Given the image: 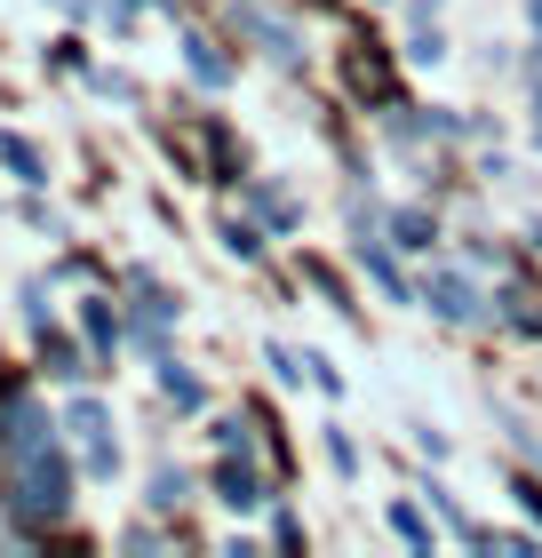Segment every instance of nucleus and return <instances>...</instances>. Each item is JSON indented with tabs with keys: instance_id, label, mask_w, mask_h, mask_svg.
Segmentation results:
<instances>
[{
	"instance_id": "obj_5",
	"label": "nucleus",
	"mask_w": 542,
	"mask_h": 558,
	"mask_svg": "<svg viewBox=\"0 0 542 558\" xmlns=\"http://www.w3.org/2000/svg\"><path fill=\"white\" fill-rule=\"evenodd\" d=\"M431 240H438V232H431V216H415V208H407V216L392 223V247H415V256H423Z\"/></svg>"
},
{
	"instance_id": "obj_4",
	"label": "nucleus",
	"mask_w": 542,
	"mask_h": 558,
	"mask_svg": "<svg viewBox=\"0 0 542 558\" xmlns=\"http://www.w3.org/2000/svg\"><path fill=\"white\" fill-rule=\"evenodd\" d=\"M216 487H224V502H231V511H255V502H264V478H255L248 463H231V471L216 478Z\"/></svg>"
},
{
	"instance_id": "obj_9",
	"label": "nucleus",
	"mask_w": 542,
	"mask_h": 558,
	"mask_svg": "<svg viewBox=\"0 0 542 558\" xmlns=\"http://www.w3.org/2000/svg\"><path fill=\"white\" fill-rule=\"evenodd\" d=\"M152 502H184V471H160V478H152Z\"/></svg>"
},
{
	"instance_id": "obj_6",
	"label": "nucleus",
	"mask_w": 542,
	"mask_h": 558,
	"mask_svg": "<svg viewBox=\"0 0 542 558\" xmlns=\"http://www.w3.org/2000/svg\"><path fill=\"white\" fill-rule=\"evenodd\" d=\"M392 526H399V535L415 543V550H431V526H423V511H415V502H392Z\"/></svg>"
},
{
	"instance_id": "obj_8",
	"label": "nucleus",
	"mask_w": 542,
	"mask_h": 558,
	"mask_svg": "<svg viewBox=\"0 0 542 558\" xmlns=\"http://www.w3.org/2000/svg\"><path fill=\"white\" fill-rule=\"evenodd\" d=\"M160 391L176 399V408H200V384H192V375H176V367H160Z\"/></svg>"
},
{
	"instance_id": "obj_3",
	"label": "nucleus",
	"mask_w": 542,
	"mask_h": 558,
	"mask_svg": "<svg viewBox=\"0 0 542 558\" xmlns=\"http://www.w3.org/2000/svg\"><path fill=\"white\" fill-rule=\"evenodd\" d=\"M72 430L88 439V471L105 478V471L120 463V447H112V423H105V408H96V399H81V408H72Z\"/></svg>"
},
{
	"instance_id": "obj_10",
	"label": "nucleus",
	"mask_w": 542,
	"mask_h": 558,
	"mask_svg": "<svg viewBox=\"0 0 542 558\" xmlns=\"http://www.w3.org/2000/svg\"><path fill=\"white\" fill-rule=\"evenodd\" d=\"M438 9H447V0H415L407 16H415V24H438Z\"/></svg>"
},
{
	"instance_id": "obj_1",
	"label": "nucleus",
	"mask_w": 542,
	"mask_h": 558,
	"mask_svg": "<svg viewBox=\"0 0 542 558\" xmlns=\"http://www.w3.org/2000/svg\"><path fill=\"white\" fill-rule=\"evenodd\" d=\"M16 463H24V502H33V511H64V471H57V454H48L40 408H16Z\"/></svg>"
},
{
	"instance_id": "obj_2",
	"label": "nucleus",
	"mask_w": 542,
	"mask_h": 558,
	"mask_svg": "<svg viewBox=\"0 0 542 558\" xmlns=\"http://www.w3.org/2000/svg\"><path fill=\"white\" fill-rule=\"evenodd\" d=\"M423 303H431L438 319H455V327L479 319V288H471L462 271H431V279H423Z\"/></svg>"
},
{
	"instance_id": "obj_7",
	"label": "nucleus",
	"mask_w": 542,
	"mask_h": 558,
	"mask_svg": "<svg viewBox=\"0 0 542 558\" xmlns=\"http://www.w3.org/2000/svg\"><path fill=\"white\" fill-rule=\"evenodd\" d=\"M184 48H192V72H200V81L224 88V57H216V48H208V40H184Z\"/></svg>"
},
{
	"instance_id": "obj_11",
	"label": "nucleus",
	"mask_w": 542,
	"mask_h": 558,
	"mask_svg": "<svg viewBox=\"0 0 542 558\" xmlns=\"http://www.w3.org/2000/svg\"><path fill=\"white\" fill-rule=\"evenodd\" d=\"M57 9H81V0H57Z\"/></svg>"
}]
</instances>
